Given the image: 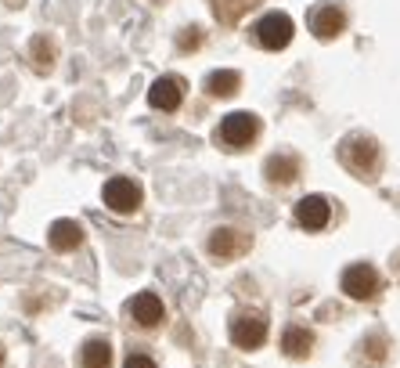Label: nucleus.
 I'll return each mask as SVG.
<instances>
[{
  "instance_id": "12",
  "label": "nucleus",
  "mask_w": 400,
  "mask_h": 368,
  "mask_svg": "<svg viewBox=\"0 0 400 368\" xmlns=\"http://www.w3.org/2000/svg\"><path fill=\"white\" fill-rule=\"evenodd\" d=\"M130 314H134L137 325L155 329V325L166 318V307H163V300H159L155 293H137V296L130 300Z\"/></svg>"
},
{
  "instance_id": "5",
  "label": "nucleus",
  "mask_w": 400,
  "mask_h": 368,
  "mask_svg": "<svg viewBox=\"0 0 400 368\" xmlns=\"http://www.w3.org/2000/svg\"><path fill=\"white\" fill-rule=\"evenodd\" d=\"M267 340V318L260 311H238L231 318V343L238 350H256Z\"/></svg>"
},
{
  "instance_id": "14",
  "label": "nucleus",
  "mask_w": 400,
  "mask_h": 368,
  "mask_svg": "<svg viewBox=\"0 0 400 368\" xmlns=\"http://www.w3.org/2000/svg\"><path fill=\"white\" fill-rule=\"evenodd\" d=\"M281 350H285V358H310V350H314V332L310 329H303V325H289L281 336Z\"/></svg>"
},
{
  "instance_id": "7",
  "label": "nucleus",
  "mask_w": 400,
  "mask_h": 368,
  "mask_svg": "<svg viewBox=\"0 0 400 368\" xmlns=\"http://www.w3.org/2000/svg\"><path fill=\"white\" fill-rule=\"evenodd\" d=\"M379 271L372 264H350L343 271V293L350 300H372L379 293Z\"/></svg>"
},
{
  "instance_id": "15",
  "label": "nucleus",
  "mask_w": 400,
  "mask_h": 368,
  "mask_svg": "<svg viewBox=\"0 0 400 368\" xmlns=\"http://www.w3.org/2000/svg\"><path fill=\"white\" fill-rule=\"evenodd\" d=\"M238 90H242V76L234 69H217L206 76V94L210 98H234Z\"/></svg>"
},
{
  "instance_id": "13",
  "label": "nucleus",
  "mask_w": 400,
  "mask_h": 368,
  "mask_svg": "<svg viewBox=\"0 0 400 368\" xmlns=\"http://www.w3.org/2000/svg\"><path fill=\"white\" fill-rule=\"evenodd\" d=\"M47 242L58 253H69L83 242V228H79V220H54L51 231H47Z\"/></svg>"
},
{
  "instance_id": "17",
  "label": "nucleus",
  "mask_w": 400,
  "mask_h": 368,
  "mask_svg": "<svg viewBox=\"0 0 400 368\" xmlns=\"http://www.w3.org/2000/svg\"><path fill=\"white\" fill-rule=\"evenodd\" d=\"M256 4H260V0H210V11L220 26H234V22H242V14L252 11Z\"/></svg>"
},
{
  "instance_id": "19",
  "label": "nucleus",
  "mask_w": 400,
  "mask_h": 368,
  "mask_svg": "<svg viewBox=\"0 0 400 368\" xmlns=\"http://www.w3.org/2000/svg\"><path fill=\"white\" fill-rule=\"evenodd\" d=\"M361 347H364V350H361L364 365H382V361L390 358V347H386V340H382V336H368Z\"/></svg>"
},
{
  "instance_id": "3",
  "label": "nucleus",
  "mask_w": 400,
  "mask_h": 368,
  "mask_svg": "<svg viewBox=\"0 0 400 368\" xmlns=\"http://www.w3.org/2000/svg\"><path fill=\"white\" fill-rule=\"evenodd\" d=\"M292 33L296 26L285 11H267L260 22L252 26V40L263 47V51H285V47L292 43Z\"/></svg>"
},
{
  "instance_id": "23",
  "label": "nucleus",
  "mask_w": 400,
  "mask_h": 368,
  "mask_svg": "<svg viewBox=\"0 0 400 368\" xmlns=\"http://www.w3.org/2000/svg\"><path fill=\"white\" fill-rule=\"evenodd\" d=\"M0 358H4V350H0Z\"/></svg>"
},
{
  "instance_id": "6",
  "label": "nucleus",
  "mask_w": 400,
  "mask_h": 368,
  "mask_svg": "<svg viewBox=\"0 0 400 368\" xmlns=\"http://www.w3.org/2000/svg\"><path fill=\"white\" fill-rule=\"evenodd\" d=\"M206 249H210L213 260L228 264V260H238L242 253L252 249V235L238 231V228H217V231L210 235V242H206Z\"/></svg>"
},
{
  "instance_id": "2",
  "label": "nucleus",
  "mask_w": 400,
  "mask_h": 368,
  "mask_svg": "<svg viewBox=\"0 0 400 368\" xmlns=\"http://www.w3.org/2000/svg\"><path fill=\"white\" fill-rule=\"evenodd\" d=\"M256 137H260V119H256L252 112H231V116H223V123L217 126V141L228 152L252 148Z\"/></svg>"
},
{
  "instance_id": "9",
  "label": "nucleus",
  "mask_w": 400,
  "mask_h": 368,
  "mask_svg": "<svg viewBox=\"0 0 400 368\" xmlns=\"http://www.w3.org/2000/svg\"><path fill=\"white\" fill-rule=\"evenodd\" d=\"M310 29L317 40H335L346 29V11L339 4H321L310 11Z\"/></svg>"
},
{
  "instance_id": "10",
  "label": "nucleus",
  "mask_w": 400,
  "mask_h": 368,
  "mask_svg": "<svg viewBox=\"0 0 400 368\" xmlns=\"http://www.w3.org/2000/svg\"><path fill=\"white\" fill-rule=\"evenodd\" d=\"M328 220H332V206H328L325 195H307V199L296 202V224H299V228L321 231Z\"/></svg>"
},
{
  "instance_id": "22",
  "label": "nucleus",
  "mask_w": 400,
  "mask_h": 368,
  "mask_svg": "<svg viewBox=\"0 0 400 368\" xmlns=\"http://www.w3.org/2000/svg\"><path fill=\"white\" fill-rule=\"evenodd\" d=\"M152 4H163V0H152Z\"/></svg>"
},
{
  "instance_id": "1",
  "label": "nucleus",
  "mask_w": 400,
  "mask_h": 368,
  "mask_svg": "<svg viewBox=\"0 0 400 368\" xmlns=\"http://www.w3.org/2000/svg\"><path fill=\"white\" fill-rule=\"evenodd\" d=\"M339 163L354 173V177L375 181L379 170H382V148H379V141L368 137V134H350L339 145Z\"/></svg>"
},
{
  "instance_id": "18",
  "label": "nucleus",
  "mask_w": 400,
  "mask_h": 368,
  "mask_svg": "<svg viewBox=\"0 0 400 368\" xmlns=\"http://www.w3.org/2000/svg\"><path fill=\"white\" fill-rule=\"evenodd\" d=\"M79 361H83V368H108L112 365V343L101 340V336H94L79 350Z\"/></svg>"
},
{
  "instance_id": "20",
  "label": "nucleus",
  "mask_w": 400,
  "mask_h": 368,
  "mask_svg": "<svg viewBox=\"0 0 400 368\" xmlns=\"http://www.w3.org/2000/svg\"><path fill=\"white\" fill-rule=\"evenodd\" d=\"M195 47H202V29L199 26H188L177 33V51H195Z\"/></svg>"
},
{
  "instance_id": "8",
  "label": "nucleus",
  "mask_w": 400,
  "mask_h": 368,
  "mask_svg": "<svg viewBox=\"0 0 400 368\" xmlns=\"http://www.w3.org/2000/svg\"><path fill=\"white\" fill-rule=\"evenodd\" d=\"M184 101V79L181 76H159L148 87V105L163 112H177Z\"/></svg>"
},
{
  "instance_id": "4",
  "label": "nucleus",
  "mask_w": 400,
  "mask_h": 368,
  "mask_svg": "<svg viewBox=\"0 0 400 368\" xmlns=\"http://www.w3.org/2000/svg\"><path fill=\"white\" fill-rule=\"evenodd\" d=\"M101 199L112 213H137L141 202H145V191H141V184L130 181V177H112L101 188Z\"/></svg>"
},
{
  "instance_id": "11",
  "label": "nucleus",
  "mask_w": 400,
  "mask_h": 368,
  "mask_svg": "<svg viewBox=\"0 0 400 368\" xmlns=\"http://www.w3.org/2000/svg\"><path fill=\"white\" fill-rule=\"evenodd\" d=\"M263 177L270 181V184H278V188H285V184H292L296 177H299V155H292V152H274L263 163Z\"/></svg>"
},
{
  "instance_id": "21",
  "label": "nucleus",
  "mask_w": 400,
  "mask_h": 368,
  "mask_svg": "<svg viewBox=\"0 0 400 368\" xmlns=\"http://www.w3.org/2000/svg\"><path fill=\"white\" fill-rule=\"evenodd\" d=\"M123 368H155V361H152V358H145V354H130Z\"/></svg>"
},
{
  "instance_id": "16",
  "label": "nucleus",
  "mask_w": 400,
  "mask_h": 368,
  "mask_svg": "<svg viewBox=\"0 0 400 368\" xmlns=\"http://www.w3.org/2000/svg\"><path fill=\"white\" fill-rule=\"evenodd\" d=\"M29 58H33V66L40 72H51L54 69V58H58V40L47 37V33H37L29 40Z\"/></svg>"
}]
</instances>
